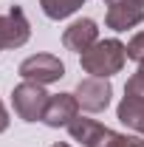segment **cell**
<instances>
[{"label": "cell", "instance_id": "cell-1", "mask_svg": "<svg viewBox=\"0 0 144 147\" xmlns=\"http://www.w3.org/2000/svg\"><path fill=\"white\" fill-rule=\"evenodd\" d=\"M127 62V45L122 40L110 37V40H99L96 45H90L85 54H79V65L88 76H99V79H110L113 74H119Z\"/></svg>", "mask_w": 144, "mask_h": 147}, {"label": "cell", "instance_id": "cell-2", "mask_svg": "<svg viewBox=\"0 0 144 147\" xmlns=\"http://www.w3.org/2000/svg\"><path fill=\"white\" fill-rule=\"evenodd\" d=\"M48 99H51V93H45V85L23 79L11 91V108L17 113V119H23V122H42Z\"/></svg>", "mask_w": 144, "mask_h": 147}, {"label": "cell", "instance_id": "cell-3", "mask_svg": "<svg viewBox=\"0 0 144 147\" xmlns=\"http://www.w3.org/2000/svg\"><path fill=\"white\" fill-rule=\"evenodd\" d=\"M17 74L26 82H37V85H54L65 76V62L54 54H31L20 62Z\"/></svg>", "mask_w": 144, "mask_h": 147}, {"label": "cell", "instance_id": "cell-4", "mask_svg": "<svg viewBox=\"0 0 144 147\" xmlns=\"http://www.w3.org/2000/svg\"><path fill=\"white\" fill-rule=\"evenodd\" d=\"M76 102L85 113H102V110L110 105V96H113V88H110V79H99V76H85L76 82Z\"/></svg>", "mask_w": 144, "mask_h": 147}, {"label": "cell", "instance_id": "cell-5", "mask_svg": "<svg viewBox=\"0 0 144 147\" xmlns=\"http://www.w3.org/2000/svg\"><path fill=\"white\" fill-rule=\"evenodd\" d=\"M31 37V23L20 6H11L6 14H0V51L23 48Z\"/></svg>", "mask_w": 144, "mask_h": 147}, {"label": "cell", "instance_id": "cell-6", "mask_svg": "<svg viewBox=\"0 0 144 147\" xmlns=\"http://www.w3.org/2000/svg\"><path fill=\"white\" fill-rule=\"evenodd\" d=\"M113 133H116V130L105 127L102 122L88 119V116H76L71 125H68V136H71V142H79L82 147H110Z\"/></svg>", "mask_w": 144, "mask_h": 147}, {"label": "cell", "instance_id": "cell-7", "mask_svg": "<svg viewBox=\"0 0 144 147\" xmlns=\"http://www.w3.org/2000/svg\"><path fill=\"white\" fill-rule=\"evenodd\" d=\"M144 23V6L136 0H116L108 3V11H105V26L113 31H127V28H136Z\"/></svg>", "mask_w": 144, "mask_h": 147}, {"label": "cell", "instance_id": "cell-8", "mask_svg": "<svg viewBox=\"0 0 144 147\" xmlns=\"http://www.w3.org/2000/svg\"><path fill=\"white\" fill-rule=\"evenodd\" d=\"M99 42V26L90 17H79L62 31V45L73 54H85L90 45Z\"/></svg>", "mask_w": 144, "mask_h": 147}, {"label": "cell", "instance_id": "cell-9", "mask_svg": "<svg viewBox=\"0 0 144 147\" xmlns=\"http://www.w3.org/2000/svg\"><path fill=\"white\" fill-rule=\"evenodd\" d=\"M79 110L82 108H79V102H76L73 93H54L48 99V108H45L42 122L48 127H68L73 119L79 116Z\"/></svg>", "mask_w": 144, "mask_h": 147}, {"label": "cell", "instance_id": "cell-10", "mask_svg": "<svg viewBox=\"0 0 144 147\" xmlns=\"http://www.w3.org/2000/svg\"><path fill=\"white\" fill-rule=\"evenodd\" d=\"M116 116H119V122L127 130L144 136V99H139V96H124L119 102V108H116Z\"/></svg>", "mask_w": 144, "mask_h": 147}, {"label": "cell", "instance_id": "cell-11", "mask_svg": "<svg viewBox=\"0 0 144 147\" xmlns=\"http://www.w3.org/2000/svg\"><path fill=\"white\" fill-rule=\"evenodd\" d=\"M85 6V0H40V9L48 20H68Z\"/></svg>", "mask_w": 144, "mask_h": 147}, {"label": "cell", "instance_id": "cell-12", "mask_svg": "<svg viewBox=\"0 0 144 147\" xmlns=\"http://www.w3.org/2000/svg\"><path fill=\"white\" fill-rule=\"evenodd\" d=\"M110 147H144V136H139V133H113Z\"/></svg>", "mask_w": 144, "mask_h": 147}, {"label": "cell", "instance_id": "cell-13", "mask_svg": "<svg viewBox=\"0 0 144 147\" xmlns=\"http://www.w3.org/2000/svg\"><path fill=\"white\" fill-rule=\"evenodd\" d=\"M127 59H133V62H141L144 59V31H139L127 42Z\"/></svg>", "mask_w": 144, "mask_h": 147}, {"label": "cell", "instance_id": "cell-14", "mask_svg": "<svg viewBox=\"0 0 144 147\" xmlns=\"http://www.w3.org/2000/svg\"><path fill=\"white\" fill-rule=\"evenodd\" d=\"M124 96H139V99H144V76L141 74H133V76L127 79Z\"/></svg>", "mask_w": 144, "mask_h": 147}, {"label": "cell", "instance_id": "cell-15", "mask_svg": "<svg viewBox=\"0 0 144 147\" xmlns=\"http://www.w3.org/2000/svg\"><path fill=\"white\" fill-rule=\"evenodd\" d=\"M9 122H11V119H9V110H6L3 102H0V133H6V130H9Z\"/></svg>", "mask_w": 144, "mask_h": 147}, {"label": "cell", "instance_id": "cell-16", "mask_svg": "<svg viewBox=\"0 0 144 147\" xmlns=\"http://www.w3.org/2000/svg\"><path fill=\"white\" fill-rule=\"evenodd\" d=\"M51 147H71L68 142H57V144H51Z\"/></svg>", "mask_w": 144, "mask_h": 147}, {"label": "cell", "instance_id": "cell-17", "mask_svg": "<svg viewBox=\"0 0 144 147\" xmlns=\"http://www.w3.org/2000/svg\"><path fill=\"white\" fill-rule=\"evenodd\" d=\"M136 74H141V76H144V59L139 62V71H136Z\"/></svg>", "mask_w": 144, "mask_h": 147}, {"label": "cell", "instance_id": "cell-18", "mask_svg": "<svg viewBox=\"0 0 144 147\" xmlns=\"http://www.w3.org/2000/svg\"><path fill=\"white\" fill-rule=\"evenodd\" d=\"M105 3H116V0H105Z\"/></svg>", "mask_w": 144, "mask_h": 147}, {"label": "cell", "instance_id": "cell-19", "mask_svg": "<svg viewBox=\"0 0 144 147\" xmlns=\"http://www.w3.org/2000/svg\"><path fill=\"white\" fill-rule=\"evenodd\" d=\"M136 3H141V6H144V0H136Z\"/></svg>", "mask_w": 144, "mask_h": 147}]
</instances>
